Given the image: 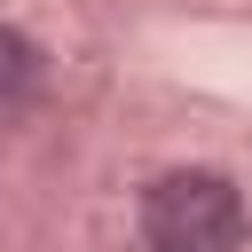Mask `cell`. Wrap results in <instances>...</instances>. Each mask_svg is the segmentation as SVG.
<instances>
[{
    "instance_id": "1",
    "label": "cell",
    "mask_w": 252,
    "mask_h": 252,
    "mask_svg": "<svg viewBox=\"0 0 252 252\" xmlns=\"http://www.w3.org/2000/svg\"><path fill=\"white\" fill-rule=\"evenodd\" d=\"M142 236L150 252H236L244 244V197L228 173H165L142 197Z\"/></svg>"
},
{
    "instance_id": "2",
    "label": "cell",
    "mask_w": 252,
    "mask_h": 252,
    "mask_svg": "<svg viewBox=\"0 0 252 252\" xmlns=\"http://www.w3.org/2000/svg\"><path fill=\"white\" fill-rule=\"evenodd\" d=\"M32 87H39V47H32L24 32L0 24V110H16Z\"/></svg>"
}]
</instances>
